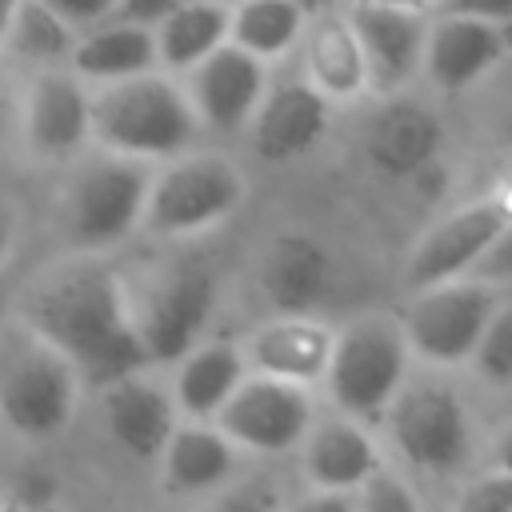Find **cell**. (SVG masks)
Masks as SVG:
<instances>
[{"instance_id": "cell-28", "label": "cell", "mask_w": 512, "mask_h": 512, "mask_svg": "<svg viewBox=\"0 0 512 512\" xmlns=\"http://www.w3.org/2000/svg\"><path fill=\"white\" fill-rule=\"evenodd\" d=\"M4 44H12L32 64H60L72 56L76 28L64 16H56L44 0H20Z\"/></svg>"}, {"instance_id": "cell-37", "label": "cell", "mask_w": 512, "mask_h": 512, "mask_svg": "<svg viewBox=\"0 0 512 512\" xmlns=\"http://www.w3.org/2000/svg\"><path fill=\"white\" fill-rule=\"evenodd\" d=\"M284 512H356L352 492H324V488H308L304 496L288 500Z\"/></svg>"}, {"instance_id": "cell-25", "label": "cell", "mask_w": 512, "mask_h": 512, "mask_svg": "<svg viewBox=\"0 0 512 512\" xmlns=\"http://www.w3.org/2000/svg\"><path fill=\"white\" fill-rule=\"evenodd\" d=\"M156 64L168 72L196 68L212 48L228 40V4L220 0H180L156 28Z\"/></svg>"}, {"instance_id": "cell-5", "label": "cell", "mask_w": 512, "mask_h": 512, "mask_svg": "<svg viewBox=\"0 0 512 512\" xmlns=\"http://www.w3.org/2000/svg\"><path fill=\"white\" fill-rule=\"evenodd\" d=\"M244 204V176L216 152H180L148 180L140 228L160 240H188L220 228Z\"/></svg>"}, {"instance_id": "cell-31", "label": "cell", "mask_w": 512, "mask_h": 512, "mask_svg": "<svg viewBox=\"0 0 512 512\" xmlns=\"http://www.w3.org/2000/svg\"><path fill=\"white\" fill-rule=\"evenodd\" d=\"M352 500H356V512H428V504L420 500L416 484H412L404 472L388 468V464H380V468L352 492Z\"/></svg>"}, {"instance_id": "cell-21", "label": "cell", "mask_w": 512, "mask_h": 512, "mask_svg": "<svg viewBox=\"0 0 512 512\" xmlns=\"http://www.w3.org/2000/svg\"><path fill=\"white\" fill-rule=\"evenodd\" d=\"M508 48L504 24L480 16H436L424 32L420 68L444 92H460L476 84Z\"/></svg>"}, {"instance_id": "cell-30", "label": "cell", "mask_w": 512, "mask_h": 512, "mask_svg": "<svg viewBox=\"0 0 512 512\" xmlns=\"http://www.w3.org/2000/svg\"><path fill=\"white\" fill-rule=\"evenodd\" d=\"M284 504H288V496H284L280 480L260 472V476L228 480L216 492L200 496L196 512H284Z\"/></svg>"}, {"instance_id": "cell-34", "label": "cell", "mask_w": 512, "mask_h": 512, "mask_svg": "<svg viewBox=\"0 0 512 512\" xmlns=\"http://www.w3.org/2000/svg\"><path fill=\"white\" fill-rule=\"evenodd\" d=\"M436 16H480L492 24H512V0H436Z\"/></svg>"}, {"instance_id": "cell-23", "label": "cell", "mask_w": 512, "mask_h": 512, "mask_svg": "<svg viewBox=\"0 0 512 512\" xmlns=\"http://www.w3.org/2000/svg\"><path fill=\"white\" fill-rule=\"evenodd\" d=\"M68 64L80 80H92V84L128 80L156 68V36L152 28L104 16L100 24H92V32H84L72 44Z\"/></svg>"}, {"instance_id": "cell-29", "label": "cell", "mask_w": 512, "mask_h": 512, "mask_svg": "<svg viewBox=\"0 0 512 512\" xmlns=\"http://www.w3.org/2000/svg\"><path fill=\"white\" fill-rule=\"evenodd\" d=\"M472 376L492 388V392H512V288L500 292L484 332H480V344L472 348L468 364Z\"/></svg>"}, {"instance_id": "cell-6", "label": "cell", "mask_w": 512, "mask_h": 512, "mask_svg": "<svg viewBox=\"0 0 512 512\" xmlns=\"http://www.w3.org/2000/svg\"><path fill=\"white\" fill-rule=\"evenodd\" d=\"M128 308L144 364L168 368L208 336V324L220 308V276L208 264H172L148 276L136 292L128 288Z\"/></svg>"}, {"instance_id": "cell-17", "label": "cell", "mask_w": 512, "mask_h": 512, "mask_svg": "<svg viewBox=\"0 0 512 512\" xmlns=\"http://www.w3.org/2000/svg\"><path fill=\"white\" fill-rule=\"evenodd\" d=\"M328 96L316 92L308 80H280L268 84L252 120L248 140L252 152L268 164H288L312 152L328 132Z\"/></svg>"}, {"instance_id": "cell-36", "label": "cell", "mask_w": 512, "mask_h": 512, "mask_svg": "<svg viewBox=\"0 0 512 512\" xmlns=\"http://www.w3.org/2000/svg\"><path fill=\"white\" fill-rule=\"evenodd\" d=\"M180 0H116L112 8V20H128V24H140V28H156Z\"/></svg>"}, {"instance_id": "cell-2", "label": "cell", "mask_w": 512, "mask_h": 512, "mask_svg": "<svg viewBox=\"0 0 512 512\" xmlns=\"http://www.w3.org/2000/svg\"><path fill=\"white\" fill-rule=\"evenodd\" d=\"M380 424L392 456L412 476L448 480L472 460L476 448L472 408L440 368L408 372V380L384 408Z\"/></svg>"}, {"instance_id": "cell-11", "label": "cell", "mask_w": 512, "mask_h": 512, "mask_svg": "<svg viewBox=\"0 0 512 512\" xmlns=\"http://www.w3.org/2000/svg\"><path fill=\"white\" fill-rule=\"evenodd\" d=\"M508 216H512V204L504 196H484V200L460 204L456 212L440 216L404 256V268H400L404 292L468 276L480 252L492 244V236L508 224Z\"/></svg>"}, {"instance_id": "cell-46", "label": "cell", "mask_w": 512, "mask_h": 512, "mask_svg": "<svg viewBox=\"0 0 512 512\" xmlns=\"http://www.w3.org/2000/svg\"><path fill=\"white\" fill-rule=\"evenodd\" d=\"M428 512H448V508H428Z\"/></svg>"}, {"instance_id": "cell-41", "label": "cell", "mask_w": 512, "mask_h": 512, "mask_svg": "<svg viewBox=\"0 0 512 512\" xmlns=\"http://www.w3.org/2000/svg\"><path fill=\"white\" fill-rule=\"evenodd\" d=\"M8 512H64L56 500H12Z\"/></svg>"}, {"instance_id": "cell-38", "label": "cell", "mask_w": 512, "mask_h": 512, "mask_svg": "<svg viewBox=\"0 0 512 512\" xmlns=\"http://www.w3.org/2000/svg\"><path fill=\"white\" fill-rule=\"evenodd\" d=\"M492 468H508L512 472V424L492 440Z\"/></svg>"}, {"instance_id": "cell-4", "label": "cell", "mask_w": 512, "mask_h": 512, "mask_svg": "<svg viewBox=\"0 0 512 512\" xmlns=\"http://www.w3.org/2000/svg\"><path fill=\"white\" fill-rule=\"evenodd\" d=\"M412 364L416 360L408 352L396 312H364L332 332V352L320 388L332 412L372 428L408 380Z\"/></svg>"}, {"instance_id": "cell-26", "label": "cell", "mask_w": 512, "mask_h": 512, "mask_svg": "<svg viewBox=\"0 0 512 512\" xmlns=\"http://www.w3.org/2000/svg\"><path fill=\"white\" fill-rule=\"evenodd\" d=\"M308 12L300 0H236L228 8V40L256 60H276L296 48Z\"/></svg>"}, {"instance_id": "cell-10", "label": "cell", "mask_w": 512, "mask_h": 512, "mask_svg": "<svg viewBox=\"0 0 512 512\" xmlns=\"http://www.w3.org/2000/svg\"><path fill=\"white\" fill-rule=\"evenodd\" d=\"M316 420L312 388L288 384L264 372H248L212 424L248 456H288L300 448L308 424Z\"/></svg>"}, {"instance_id": "cell-24", "label": "cell", "mask_w": 512, "mask_h": 512, "mask_svg": "<svg viewBox=\"0 0 512 512\" xmlns=\"http://www.w3.org/2000/svg\"><path fill=\"white\" fill-rule=\"evenodd\" d=\"M300 40H304V72L316 92H324L328 100H352L356 92L368 88L364 56L348 16H336V12L316 16L312 28L304 24Z\"/></svg>"}, {"instance_id": "cell-8", "label": "cell", "mask_w": 512, "mask_h": 512, "mask_svg": "<svg viewBox=\"0 0 512 512\" xmlns=\"http://www.w3.org/2000/svg\"><path fill=\"white\" fill-rule=\"evenodd\" d=\"M152 164L104 152L88 160L64 192V232L84 256L108 252L140 228Z\"/></svg>"}, {"instance_id": "cell-16", "label": "cell", "mask_w": 512, "mask_h": 512, "mask_svg": "<svg viewBox=\"0 0 512 512\" xmlns=\"http://www.w3.org/2000/svg\"><path fill=\"white\" fill-rule=\"evenodd\" d=\"M24 140L44 160H68L92 140V92L76 72H40L20 108Z\"/></svg>"}, {"instance_id": "cell-7", "label": "cell", "mask_w": 512, "mask_h": 512, "mask_svg": "<svg viewBox=\"0 0 512 512\" xmlns=\"http://www.w3.org/2000/svg\"><path fill=\"white\" fill-rule=\"evenodd\" d=\"M496 300H500V288L476 276H456V280H440V284L408 292L396 320H400L412 360H420L424 368H440V372L464 368L472 348L480 344V332Z\"/></svg>"}, {"instance_id": "cell-44", "label": "cell", "mask_w": 512, "mask_h": 512, "mask_svg": "<svg viewBox=\"0 0 512 512\" xmlns=\"http://www.w3.org/2000/svg\"><path fill=\"white\" fill-rule=\"evenodd\" d=\"M4 316H8V292L0 288V328H4Z\"/></svg>"}, {"instance_id": "cell-43", "label": "cell", "mask_w": 512, "mask_h": 512, "mask_svg": "<svg viewBox=\"0 0 512 512\" xmlns=\"http://www.w3.org/2000/svg\"><path fill=\"white\" fill-rule=\"evenodd\" d=\"M376 4H396V8H416V12H424V8H432L436 0H376Z\"/></svg>"}, {"instance_id": "cell-27", "label": "cell", "mask_w": 512, "mask_h": 512, "mask_svg": "<svg viewBox=\"0 0 512 512\" xmlns=\"http://www.w3.org/2000/svg\"><path fill=\"white\" fill-rule=\"evenodd\" d=\"M436 152V124L424 112H384L368 132V156L392 176H408L428 164Z\"/></svg>"}, {"instance_id": "cell-19", "label": "cell", "mask_w": 512, "mask_h": 512, "mask_svg": "<svg viewBox=\"0 0 512 512\" xmlns=\"http://www.w3.org/2000/svg\"><path fill=\"white\" fill-rule=\"evenodd\" d=\"M296 456H300V472L308 488H324V492H356L384 464V452L372 428L340 412L316 416Z\"/></svg>"}, {"instance_id": "cell-32", "label": "cell", "mask_w": 512, "mask_h": 512, "mask_svg": "<svg viewBox=\"0 0 512 512\" xmlns=\"http://www.w3.org/2000/svg\"><path fill=\"white\" fill-rule=\"evenodd\" d=\"M448 512H512V472L508 468H488L456 492Z\"/></svg>"}, {"instance_id": "cell-22", "label": "cell", "mask_w": 512, "mask_h": 512, "mask_svg": "<svg viewBox=\"0 0 512 512\" xmlns=\"http://www.w3.org/2000/svg\"><path fill=\"white\" fill-rule=\"evenodd\" d=\"M168 368H172L168 388L180 420H212L224 408V400L236 392V384L248 376L244 348L232 336H204Z\"/></svg>"}, {"instance_id": "cell-12", "label": "cell", "mask_w": 512, "mask_h": 512, "mask_svg": "<svg viewBox=\"0 0 512 512\" xmlns=\"http://www.w3.org/2000/svg\"><path fill=\"white\" fill-rule=\"evenodd\" d=\"M100 392V416L108 436L116 440V448L124 456H132L136 464H156L180 412L172 400L168 380L156 376V368H132L108 384L96 388Z\"/></svg>"}, {"instance_id": "cell-45", "label": "cell", "mask_w": 512, "mask_h": 512, "mask_svg": "<svg viewBox=\"0 0 512 512\" xmlns=\"http://www.w3.org/2000/svg\"><path fill=\"white\" fill-rule=\"evenodd\" d=\"M220 4H236V0H220ZM300 4H308V0H300Z\"/></svg>"}, {"instance_id": "cell-42", "label": "cell", "mask_w": 512, "mask_h": 512, "mask_svg": "<svg viewBox=\"0 0 512 512\" xmlns=\"http://www.w3.org/2000/svg\"><path fill=\"white\" fill-rule=\"evenodd\" d=\"M16 4H20V0H0V44L8 40V28H12V16H16Z\"/></svg>"}, {"instance_id": "cell-3", "label": "cell", "mask_w": 512, "mask_h": 512, "mask_svg": "<svg viewBox=\"0 0 512 512\" xmlns=\"http://www.w3.org/2000/svg\"><path fill=\"white\" fill-rule=\"evenodd\" d=\"M200 120L188 92L156 72L100 84L92 96V140L132 160H172L192 148Z\"/></svg>"}, {"instance_id": "cell-1", "label": "cell", "mask_w": 512, "mask_h": 512, "mask_svg": "<svg viewBox=\"0 0 512 512\" xmlns=\"http://www.w3.org/2000/svg\"><path fill=\"white\" fill-rule=\"evenodd\" d=\"M20 328L56 348L80 372L84 388L144 368L128 288L92 256L44 272L20 300Z\"/></svg>"}, {"instance_id": "cell-35", "label": "cell", "mask_w": 512, "mask_h": 512, "mask_svg": "<svg viewBox=\"0 0 512 512\" xmlns=\"http://www.w3.org/2000/svg\"><path fill=\"white\" fill-rule=\"evenodd\" d=\"M56 16H64L72 28H88V24H100L104 16H112L116 0H44Z\"/></svg>"}, {"instance_id": "cell-33", "label": "cell", "mask_w": 512, "mask_h": 512, "mask_svg": "<svg viewBox=\"0 0 512 512\" xmlns=\"http://www.w3.org/2000/svg\"><path fill=\"white\" fill-rule=\"evenodd\" d=\"M468 276H476V280H484V284H492V288H500V292L512 288V216H508V224L492 236V244L480 252V260L472 264Z\"/></svg>"}, {"instance_id": "cell-39", "label": "cell", "mask_w": 512, "mask_h": 512, "mask_svg": "<svg viewBox=\"0 0 512 512\" xmlns=\"http://www.w3.org/2000/svg\"><path fill=\"white\" fill-rule=\"evenodd\" d=\"M12 124H16V104H12V96H8L4 88H0V144L8 140Z\"/></svg>"}, {"instance_id": "cell-13", "label": "cell", "mask_w": 512, "mask_h": 512, "mask_svg": "<svg viewBox=\"0 0 512 512\" xmlns=\"http://www.w3.org/2000/svg\"><path fill=\"white\" fill-rule=\"evenodd\" d=\"M188 100L192 112L200 120V128L212 132H240L248 128L264 88H268V72L264 60H256L252 52L236 48L232 40H224L220 48H212L196 68H188Z\"/></svg>"}, {"instance_id": "cell-14", "label": "cell", "mask_w": 512, "mask_h": 512, "mask_svg": "<svg viewBox=\"0 0 512 512\" xmlns=\"http://www.w3.org/2000/svg\"><path fill=\"white\" fill-rule=\"evenodd\" d=\"M352 36L364 56V76L372 92H396L404 88L424 56V16L416 8L376 4V0H352L348 8Z\"/></svg>"}, {"instance_id": "cell-40", "label": "cell", "mask_w": 512, "mask_h": 512, "mask_svg": "<svg viewBox=\"0 0 512 512\" xmlns=\"http://www.w3.org/2000/svg\"><path fill=\"white\" fill-rule=\"evenodd\" d=\"M12 236H16V228H12V216L0 208V268H4V260H8V252H12Z\"/></svg>"}, {"instance_id": "cell-9", "label": "cell", "mask_w": 512, "mask_h": 512, "mask_svg": "<svg viewBox=\"0 0 512 512\" xmlns=\"http://www.w3.org/2000/svg\"><path fill=\"white\" fill-rule=\"evenodd\" d=\"M80 392V372L32 332H24L20 352L0 360V424L24 440L60 436L76 416Z\"/></svg>"}, {"instance_id": "cell-18", "label": "cell", "mask_w": 512, "mask_h": 512, "mask_svg": "<svg viewBox=\"0 0 512 512\" xmlns=\"http://www.w3.org/2000/svg\"><path fill=\"white\" fill-rule=\"evenodd\" d=\"M332 284V256L308 232H280L260 252L256 288L268 312H320V304L332 296Z\"/></svg>"}, {"instance_id": "cell-20", "label": "cell", "mask_w": 512, "mask_h": 512, "mask_svg": "<svg viewBox=\"0 0 512 512\" xmlns=\"http://www.w3.org/2000/svg\"><path fill=\"white\" fill-rule=\"evenodd\" d=\"M236 468H240V452L212 420H176L156 460L160 488L172 500H200L220 484H228Z\"/></svg>"}, {"instance_id": "cell-15", "label": "cell", "mask_w": 512, "mask_h": 512, "mask_svg": "<svg viewBox=\"0 0 512 512\" xmlns=\"http://www.w3.org/2000/svg\"><path fill=\"white\" fill-rule=\"evenodd\" d=\"M332 332L316 312H268L244 340V360L248 372H264L288 384L320 388L328 352H332Z\"/></svg>"}]
</instances>
